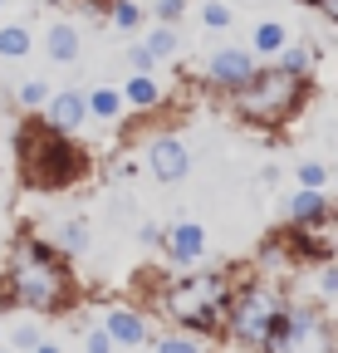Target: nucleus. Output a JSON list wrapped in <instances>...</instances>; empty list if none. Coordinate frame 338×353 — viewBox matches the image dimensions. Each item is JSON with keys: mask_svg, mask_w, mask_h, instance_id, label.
I'll list each match as a JSON object with an SVG mask.
<instances>
[{"mask_svg": "<svg viewBox=\"0 0 338 353\" xmlns=\"http://www.w3.org/2000/svg\"><path fill=\"white\" fill-rule=\"evenodd\" d=\"M0 299L25 314H69L78 304V280L69 255H59L45 236H20L0 265Z\"/></svg>", "mask_w": 338, "mask_h": 353, "instance_id": "obj_1", "label": "nucleus"}, {"mask_svg": "<svg viewBox=\"0 0 338 353\" xmlns=\"http://www.w3.org/2000/svg\"><path fill=\"white\" fill-rule=\"evenodd\" d=\"M15 162L30 192H69L94 172L89 152L74 143V132H59L45 118H25L15 128Z\"/></svg>", "mask_w": 338, "mask_h": 353, "instance_id": "obj_2", "label": "nucleus"}, {"mask_svg": "<svg viewBox=\"0 0 338 353\" xmlns=\"http://www.w3.org/2000/svg\"><path fill=\"white\" fill-rule=\"evenodd\" d=\"M235 270H226V265H216V270H201V265H191V270H177L167 275L162 290L152 294L157 309L167 314V324H182V329H196V334H211L221 343V324H226V299L235 290Z\"/></svg>", "mask_w": 338, "mask_h": 353, "instance_id": "obj_3", "label": "nucleus"}, {"mask_svg": "<svg viewBox=\"0 0 338 353\" xmlns=\"http://www.w3.org/2000/svg\"><path fill=\"white\" fill-rule=\"evenodd\" d=\"M304 99H309V79H304V74H289V69L275 64V59L255 64V74H250L240 88H231V94H226L231 113H235L245 128H255V132H279L289 118H299Z\"/></svg>", "mask_w": 338, "mask_h": 353, "instance_id": "obj_4", "label": "nucleus"}, {"mask_svg": "<svg viewBox=\"0 0 338 353\" xmlns=\"http://www.w3.org/2000/svg\"><path fill=\"white\" fill-rule=\"evenodd\" d=\"M284 290L275 285V275H240L231 299H226V324H221V343L235 348H265L279 314H284Z\"/></svg>", "mask_w": 338, "mask_h": 353, "instance_id": "obj_5", "label": "nucleus"}, {"mask_svg": "<svg viewBox=\"0 0 338 353\" xmlns=\"http://www.w3.org/2000/svg\"><path fill=\"white\" fill-rule=\"evenodd\" d=\"M324 348H333L328 319L314 304H294L289 299L279 324H275V334H270V343H265V353H324Z\"/></svg>", "mask_w": 338, "mask_h": 353, "instance_id": "obj_6", "label": "nucleus"}, {"mask_svg": "<svg viewBox=\"0 0 338 353\" xmlns=\"http://www.w3.org/2000/svg\"><path fill=\"white\" fill-rule=\"evenodd\" d=\"M255 50L250 44H221V50H211V59L201 64V83L211 88V94H231V88H240L250 74H255Z\"/></svg>", "mask_w": 338, "mask_h": 353, "instance_id": "obj_7", "label": "nucleus"}, {"mask_svg": "<svg viewBox=\"0 0 338 353\" xmlns=\"http://www.w3.org/2000/svg\"><path fill=\"white\" fill-rule=\"evenodd\" d=\"M289 241H294V250H299V260H338V211L328 206L324 216H314V221H304V226H289L284 231Z\"/></svg>", "mask_w": 338, "mask_h": 353, "instance_id": "obj_8", "label": "nucleus"}, {"mask_svg": "<svg viewBox=\"0 0 338 353\" xmlns=\"http://www.w3.org/2000/svg\"><path fill=\"white\" fill-rule=\"evenodd\" d=\"M142 162H147V172L157 176V182H167V187L191 176V148L182 138H172V132H157V138L142 148Z\"/></svg>", "mask_w": 338, "mask_h": 353, "instance_id": "obj_9", "label": "nucleus"}, {"mask_svg": "<svg viewBox=\"0 0 338 353\" xmlns=\"http://www.w3.org/2000/svg\"><path fill=\"white\" fill-rule=\"evenodd\" d=\"M167 265L172 270H191V265L206 260V226L201 221H177V226H162V245Z\"/></svg>", "mask_w": 338, "mask_h": 353, "instance_id": "obj_10", "label": "nucleus"}, {"mask_svg": "<svg viewBox=\"0 0 338 353\" xmlns=\"http://www.w3.org/2000/svg\"><path fill=\"white\" fill-rule=\"evenodd\" d=\"M98 319H103V329L113 334L118 348H152V319H147V309H138V304H108Z\"/></svg>", "mask_w": 338, "mask_h": 353, "instance_id": "obj_11", "label": "nucleus"}, {"mask_svg": "<svg viewBox=\"0 0 338 353\" xmlns=\"http://www.w3.org/2000/svg\"><path fill=\"white\" fill-rule=\"evenodd\" d=\"M39 118L50 128H59V132H78L83 123H94L89 118V88H59V94H50V103L39 108Z\"/></svg>", "mask_w": 338, "mask_h": 353, "instance_id": "obj_12", "label": "nucleus"}, {"mask_svg": "<svg viewBox=\"0 0 338 353\" xmlns=\"http://www.w3.org/2000/svg\"><path fill=\"white\" fill-rule=\"evenodd\" d=\"M123 103L138 108V113H162V108H167V83H162L157 74L133 69L128 83H123Z\"/></svg>", "mask_w": 338, "mask_h": 353, "instance_id": "obj_13", "label": "nucleus"}, {"mask_svg": "<svg viewBox=\"0 0 338 353\" xmlns=\"http://www.w3.org/2000/svg\"><path fill=\"white\" fill-rule=\"evenodd\" d=\"M333 201H328V192L324 187H299L289 196V206H284V216H289V226H304V221H314V216H324Z\"/></svg>", "mask_w": 338, "mask_h": 353, "instance_id": "obj_14", "label": "nucleus"}, {"mask_svg": "<svg viewBox=\"0 0 338 353\" xmlns=\"http://www.w3.org/2000/svg\"><path fill=\"white\" fill-rule=\"evenodd\" d=\"M45 54H50V64H74V59H78V30H74L69 20H54V25H50Z\"/></svg>", "mask_w": 338, "mask_h": 353, "instance_id": "obj_15", "label": "nucleus"}, {"mask_svg": "<svg viewBox=\"0 0 338 353\" xmlns=\"http://www.w3.org/2000/svg\"><path fill=\"white\" fill-rule=\"evenodd\" d=\"M284 44H289V25H279V20H260L255 30H250V50H255V59H260V64H265V59H275Z\"/></svg>", "mask_w": 338, "mask_h": 353, "instance_id": "obj_16", "label": "nucleus"}, {"mask_svg": "<svg viewBox=\"0 0 338 353\" xmlns=\"http://www.w3.org/2000/svg\"><path fill=\"white\" fill-rule=\"evenodd\" d=\"M275 64H284L289 74H304V79H314V69H319V44H309V39H289L284 50L275 54Z\"/></svg>", "mask_w": 338, "mask_h": 353, "instance_id": "obj_17", "label": "nucleus"}, {"mask_svg": "<svg viewBox=\"0 0 338 353\" xmlns=\"http://www.w3.org/2000/svg\"><path fill=\"white\" fill-rule=\"evenodd\" d=\"M50 245L59 250V255H69V260H78L83 250H89V226L74 216V221H59V226L50 231Z\"/></svg>", "mask_w": 338, "mask_h": 353, "instance_id": "obj_18", "label": "nucleus"}, {"mask_svg": "<svg viewBox=\"0 0 338 353\" xmlns=\"http://www.w3.org/2000/svg\"><path fill=\"white\" fill-rule=\"evenodd\" d=\"M123 108H128V103H123V88H108V83H94L89 88V118L94 123H118Z\"/></svg>", "mask_w": 338, "mask_h": 353, "instance_id": "obj_19", "label": "nucleus"}, {"mask_svg": "<svg viewBox=\"0 0 338 353\" xmlns=\"http://www.w3.org/2000/svg\"><path fill=\"white\" fill-rule=\"evenodd\" d=\"M216 339L211 334H196V329H172V334H152V348H162V353H191V348H211Z\"/></svg>", "mask_w": 338, "mask_h": 353, "instance_id": "obj_20", "label": "nucleus"}, {"mask_svg": "<svg viewBox=\"0 0 338 353\" xmlns=\"http://www.w3.org/2000/svg\"><path fill=\"white\" fill-rule=\"evenodd\" d=\"M34 50L30 25H0V59H25Z\"/></svg>", "mask_w": 338, "mask_h": 353, "instance_id": "obj_21", "label": "nucleus"}, {"mask_svg": "<svg viewBox=\"0 0 338 353\" xmlns=\"http://www.w3.org/2000/svg\"><path fill=\"white\" fill-rule=\"evenodd\" d=\"M142 44H147V50H152L157 59H172V54L182 50V34H177V25H167V20H157V25L147 30V39H142Z\"/></svg>", "mask_w": 338, "mask_h": 353, "instance_id": "obj_22", "label": "nucleus"}, {"mask_svg": "<svg viewBox=\"0 0 338 353\" xmlns=\"http://www.w3.org/2000/svg\"><path fill=\"white\" fill-rule=\"evenodd\" d=\"M50 94H54V88H50L45 79H20V83H15V103H20L25 113H39V108L50 103Z\"/></svg>", "mask_w": 338, "mask_h": 353, "instance_id": "obj_23", "label": "nucleus"}, {"mask_svg": "<svg viewBox=\"0 0 338 353\" xmlns=\"http://www.w3.org/2000/svg\"><path fill=\"white\" fill-rule=\"evenodd\" d=\"M103 10H108V25L123 30V34H133L142 25V6H138V0H108Z\"/></svg>", "mask_w": 338, "mask_h": 353, "instance_id": "obj_24", "label": "nucleus"}, {"mask_svg": "<svg viewBox=\"0 0 338 353\" xmlns=\"http://www.w3.org/2000/svg\"><path fill=\"white\" fill-rule=\"evenodd\" d=\"M10 343H15V348H30V353H54V348H59L50 334H39V324H34V319H30V324H20V329L10 334Z\"/></svg>", "mask_w": 338, "mask_h": 353, "instance_id": "obj_25", "label": "nucleus"}, {"mask_svg": "<svg viewBox=\"0 0 338 353\" xmlns=\"http://www.w3.org/2000/svg\"><path fill=\"white\" fill-rule=\"evenodd\" d=\"M231 6H226V0H201V25L211 30V34H221V30H231Z\"/></svg>", "mask_w": 338, "mask_h": 353, "instance_id": "obj_26", "label": "nucleus"}, {"mask_svg": "<svg viewBox=\"0 0 338 353\" xmlns=\"http://www.w3.org/2000/svg\"><path fill=\"white\" fill-rule=\"evenodd\" d=\"M294 182H299V187H328V162H299V167H294Z\"/></svg>", "mask_w": 338, "mask_h": 353, "instance_id": "obj_27", "label": "nucleus"}, {"mask_svg": "<svg viewBox=\"0 0 338 353\" xmlns=\"http://www.w3.org/2000/svg\"><path fill=\"white\" fill-rule=\"evenodd\" d=\"M83 348H89V353H113V348H118L113 334L103 329V319H94L89 329H83Z\"/></svg>", "mask_w": 338, "mask_h": 353, "instance_id": "obj_28", "label": "nucleus"}, {"mask_svg": "<svg viewBox=\"0 0 338 353\" xmlns=\"http://www.w3.org/2000/svg\"><path fill=\"white\" fill-rule=\"evenodd\" d=\"M319 294L338 299V260H319Z\"/></svg>", "mask_w": 338, "mask_h": 353, "instance_id": "obj_29", "label": "nucleus"}, {"mask_svg": "<svg viewBox=\"0 0 338 353\" xmlns=\"http://www.w3.org/2000/svg\"><path fill=\"white\" fill-rule=\"evenodd\" d=\"M152 15H157V20H167V25H182L187 0H152Z\"/></svg>", "mask_w": 338, "mask_h": 353, "instance_id": "obj_30", "label": "nucleus"}, {"mask_svg": "<svg viewBox=\"0 0 338 353\" xmlns=\"http://www.w3.org/2000/svg\"><path fill=\"white\" fill-rule=\"evenodd\" d=\"M128 64H133V69H142V74H157V64H162V59L147 50V44H133V50H128Z\"/></svg>", "mask_w": 338, "mask_h": 353, "instance_id": "obj_31", "label": "nucleus"}, {"mask_svg": "<svg viewBox=\"0 0 338 353\" xmlns=\"http://www.w3.org/2000/svg\"><path fill=\"white\" fill-rule=\"evenodd\" d=\"M138 241H142L147 250H157V245H162V226H157V221H142V226H138Z\"/></svg>", "mask_w": 338, "mask_h": 353, "instance_id": "obj_32", "label": "nucleus"}, {"mask_svg": "<svg viewBox=\"0 0 338 353\" xmlns=\"http://www.w3.org/2000/svg\"><path fill=\"white\" fill-rule=\"evenodd\" d=\"M319 10H324L328 20H338V0H324V6H319Z\"/></svg>", "mask_w": 338, "mask_h": 353, "instance_id": "obj_33", "label": "nucleus"}, {"mask_svg": "<svg viewBox=\"0 0 338 353\" xmlns=\"http://www.w3.org/2000/svg\"><path fill=\"white\" fill-rule=\"evenodd\" d=\"M45 6H69V0H45Z\"/></svg>", "mask_w": 338, "mask_h": 353, "instance_id": "obj_34", "label": "nucleus"}, {"mask_svg": "<svg viewBox=\"0 0 338 353\" xmlns=\"http://www.w3.org/2000/svg\"><path fill=\"white\" fill-rule=\"evenodd\" d=\"M0 10H6V0H0Z\"/></svg>", "mask_w": 338, "mask_h": 353, "instance_id": "obj_35", "label": "nucleus"}]
</instances>
